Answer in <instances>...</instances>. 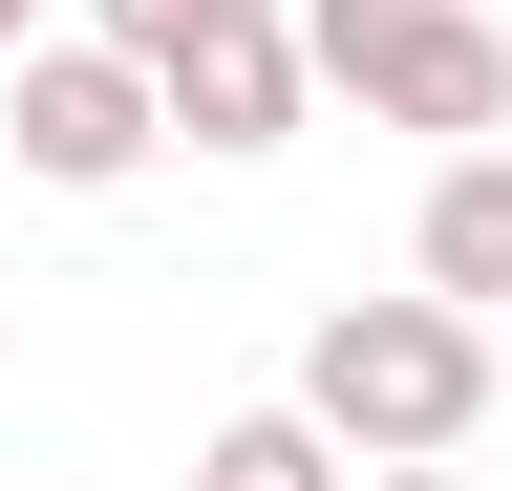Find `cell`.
Wrapping results in <instances>:
<instances>
[{"instance_id": "9c48e42d", "label": "cell", "mask_w": 512, "mask_h": 491, "mask_svg": "<svg viewBox=\"0 0 512 491\" xmlns=\"http://www.w3.org/2000/svg\"><path fill=\"white\" fill-rule=\"evenodd\" d=\"M22 22H43V0H0V65H22Z\"/></svg>"}, {"instance_id": "52a82bcc", "label": "cell", "mask_w": 512, "mask_h": 491, "mask_svg": "<svg viewBox=\"0 0 512 491\" xmlns=\"http://www.w3.org/2000/svg\"><path fill=\"white\" fill-rule=\"evenodd\" d=\"M86 22H107V43H150V65H171L192 22H299V0H86Z\"/></svg>"}, {"instance_id": "6da1fadb", "label": "cell", "mask_w": 512, "mask_h": 491, "mask_svg": "<svg viewBox=\"0 0 512 491\" xmlns=\"http://www.w3.org/2000/svg\"><path fill=\"white\" fill-rule=\"evenodd\" d=\"M299 406L342 427L363 470L384 449H470V427H491V321H470V299H342V321L299 342Z\"/></svg>"}, {"instance_id": "277c9868", "label": "cell", "mask_w": 512, "mask_h": 491, "mask_svg": "<svg viewBox=\"0 0 512 491\" xmlns=\"http://www.w3.org/2000/svg\"><path fill=\"white\" fill-rule=\"evenodd\" d=\"M320 107V43L299 22H192L171 43V150H278Z\"/></svg>"}, {"instance_id": "8992f818", "label": "cell", "mask_w": 512, "mask_h": 491, "mask_svg": "<svg viewBox=\"0 0 512 491\" xmlns=\"http://www.w3.org/2000/svg\"><path fill=\"white\" fill-rule=\"evenodd\" d=\"M192 491H363V449H342L320 406H235L214 449H192Z\"/></svg>"}, {"instance_id": "ba28073f", "label": "cell", "mask_w": 512, "mask_h": 491, "mask_svg": "<svg viewBox=\"0 0 512 491\" xmlns=\"http://www.w3.org/2000/svg\"><path fill=\"white\" fill-rule=\"evenodd\" d=\"M363 491H470V470H448V449H384V470H363Z\"/></svg>"}, {"instance_id": "5b68a950", "label": "cell", "mask_w": 512, "mask_h": 491, "mask_svg": "<svg viewBox=\"0 0 512 491\" xmlns=\"http://www.w3.org/2000/svg\"><path fill=\"white\" fill-rule=\"evenodd\" d=\"M406 257H427V299L491 321V299H512V150H448L427 171V235H406Z\"/></svg>"}, {"instance_id": "7a4b0ae2", "label": "cell", "mask_w": 512, "mask_h": 491, "mask_svg": "<svg viewBox=\"0 0 512 491\" xmlns=\"http://www.w3.org/2000/svg\"><path fill=\"white\" fill-rule=\"evenodd\" d=\"M299 43H320V86H342L363 129H448V150L512 129V43H491V0H299Z\"/></svg>"}, {"instance_id": "3957f363", "label": "cell", "mask_w": 512, "mask_h": 491, "mask_svg": "<svg viewBox=\"0 0 512 491\" xmlns=\"http://www.w3.org/2000/svg\"><path fill=\"white\" fill-rule=\"evenodd\" d=\"M171 150V65H150V43H22V171H43V193H128V171H150Z\"/></svg>"}]
</instances>
